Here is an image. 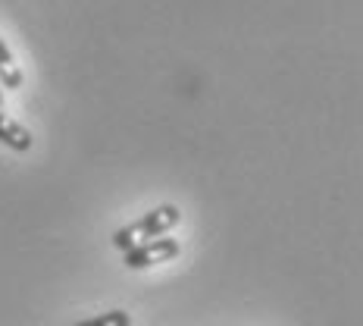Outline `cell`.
Wrapping results in <instances>:
<instances>
[{
	"instance_id": "6da1fadb",
	"label": "cell",
	"mask_w": 363,
	"mask_h": 326,
	"mask_svg": "<svg viewBox=\"0 0 363 326\" xmlns=\"http://www.w3.org/2000/svg\"><path fill=\"white\" fill-rule=\"evenodd\" d=\"M179 207H172V204H163V207H154L150 214H145L141 219H135V223L123 226V229L113 236V245L119 248V251H128V248L141 245V241H150V239H160L166 232L172 229V226H179Z\"/></svg>"
},
{
	"instance_id": "7a4b0ae2",
	"label": "cell",
	"mask_w": 363,
	"mask_h": 326,
	"mask_svg": "<svg viewBox=\"0 0 363 326\" xmlns=\"http://www.w3.org/2000/svg\"><path fill=\"white\" fill-rule=\"evenodd\" d=\"M179 239H169V236H160V239H150V241H141V245L128 248L123 251V263L128 270H145V267H154V263H169L172 257H179Z\"/></svg>"
},
{
	"instance_id": "3957f363",
	"label": "cell",
	"mask_w": 363,
	"mask_h": 326,
	"mask_svg": "<svg viewBox=\"0 0 363 326\" xmlns=\"http://www.w3.org/2000/svg\"><path fill=\"white\" fill-rule=\"evenodd\" d=\"M0 145H6L10 151H16V154H26V151H32L35 138L28 129H22L16 119H10L6 113H0Z\"/></svg>"
},
{
	"instance_id": "277c9868",
	"label": "cell",
	"mask_w": 363,
	"mask_h": 326,
	"mask_svg": "<svg viewBox=\"0 0 363 326\" xmlns=\"http://www.w3.org/2000/svg\"><path fill=\"white\" fill-rule=\"evenodd\" d=\"M0 85H4L6 91L22 88V70L16 66V60H13L4 38H0Z\"/></svg>"
},
{
	"instance_id": "5b68a950",
	"label": "cell",
	"mask_w": 363,
	"mask_h": 326,
	"mask_svg": "<svg viewBox=\"0 0 363 326\" xmlns=\"http://www.w3.org/2000/svg\"><path fill=\"white\" fill-rule=\"evenodd\" d=\"M75 326H132V317L125 310H107V314H97L91 320H82Z\"/></svg>"
}]
</instances>
